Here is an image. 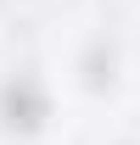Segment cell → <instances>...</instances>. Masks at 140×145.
I'll return each instance as SVG.
<instances>
[{
  "label": "cell",
  "mask_w": 140,
  "mask_h": 145,
  "mask_svg": "<svg viewBox=\"0 0 140 145\" xmlns=\"http://www.w3.org/2000/svg\"><path fill=\"white\" fill-rule=\"evenodd\" d=\"M39 117H45V95H39L28 78L6 84V123H11V128H34Z\"/></svg>",
  "instance_id": "6da1fadb"
}]
</instances>
